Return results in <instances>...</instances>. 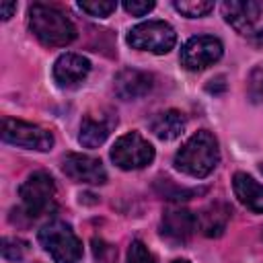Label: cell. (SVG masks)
Wrapping results in <instances>:
<instances>
[{
  "label": "cell",
  "instance_id": "cell-16",
  "mask_svg": "<svg viewBox=\"0 0 263 263\" xmlns=\"http://www.w3.org/2000/svg\"><path fill=\"white\" fill-rule=\"evenodd\" d=\"M232 189L236 199L251 212L263 214V185L255 181L247 173H234L232 177Z\"/></svg>",
  "mask_w": 263,
  "mask_h": 263
},
{
  "label": "cell",
  "instance_id": "cell-29",
  "mask_svg": "<svg viewBox=\"0 0 263 263\" xmlns=\"http://www.w3.org/2000/svg\"><path fill=\"white\" fill-rule=\"evenodd\" d=\"M259 168H261V173H263V162H261V164H259Z\"/></svg>",
  "mask_w": 263,
  "mask_h": 263
},
{
  "label": "cell",
  "instance_id": "cell-20",
  "mask_svg": "<svg viewBox=\"0 0 263 263\" xmlns=\"http://www.w3.org/2000/svg\"><path fill=\"white\" fill-rule=\"evenodd\" d=\"M78 8L84 10L90 16L105 18V16H109L117 8V2H113V0H80L78 2Z\"/></svg>",
  "mask_w": 263,
  "mask_h": 263
},
{
  "label": "cell",
  "instance_id": "cell-14",
  "mask_svg": "<svg viewBox=\"0 0 263 263\" xmlns=\"http://www.w3.org/2000/svg\"><path fill=\"white\" fill-rule=\"evenodd\" d=\"M90 72V62L80 53H62L53 64V80L62 88L78 86Z\"/></svg>",
  "mask_w": 263,
  "mask_h": 263
},
{
  "label": "cell",
  "instance_id": "cell-9",
  "mask_svg": "<svg viewBox=\"0 0 263 263\" xmlns=\"http://www.w3.org/2000/svg\"><path fill=\"white\" fill-rule=\"evenodd\" d=\"M222 14L226 23L240 35L253 39L261 29H263V6L259 2L247 0H226L222 4Z\"/></svg>",
  "mask_w": 263,
  "mask_h": 263
},
{
  "label": "cell",
  "instance_id": "cell-17",
  "mask_svg": "<svg viewBox=\"0 0 263 263\" xmlns=\"http://www.w3.org/2000/svg\"><path fill=\"white\" fill-rule=\"evenodd\" d=\"M185 125H187V119L181 111L177 109H166V111H160L156 113L152 119H150V132L158 138V140H164V142H171L175 138H179L183 132H185Z\"/></svg>",
  "mask_w": 263,
  "mask_h": 263
},
{
  "label": "cell",
  "instance_id": "cell-21",
  "mask_svg": "<svg viewBox=\"0 0 263 263\" xmlns=\"http://www.w3.org/2000/svg\"><path fill=\"white\" fill-rule=\"evenodd\" d=\"M249 99L253 103H263V66H257L249 74Z\"/></svg>",
  "mask_w": 263,
  "mask_h": 263
},
{
  "label": "cell",
  "instance_id": "cell-12",
  "mask_svg": "<svg viewBox=\"0 0 263 263\" xmlns=\"http://www.w3.org/2000/svg\"><path fill=\"white\" fill-rule=\"evenodd\" d=\"M115 125H117V115L111 109H105L101 113H86L80 123L78 142L84 148H97L109 138Z\"/></svg>",
  "mask_w": 263,
  "mask_h": 263
},
{
  "label": "cell",
  "instance_id": "cell-8",
  "mask_svg": "<svg viewBox=\"0 0 263 263\" xmlns=\"http://www.w3.org/2000/svg\"><path fill=\"white\" fill-rule=\"evenodd\" d=\"M224 53V45L214 35H197L191 37L181 47V66L189 72L205 70L208 66L216 64Z\"/></svg>",
  "mask_w": 263,
  "mask_h": 263
},
{
  "label": "cell",
  "instance_id": "cell-1",
  "mask_svg": "<svg viewBox=\"0 0 263 263\" xmlns=\"http://www.w3.org/2000/svg\"><path fill=\"white\" fill-rule=\"evenodd\" d=\"M29 29L47 47H64L76 39V27L70 16L45 2H35L29 6Z\"/></svg>",
  "mask_w": 263,
  "mask_h": 263
},
{
  "label": "cell",
  "instance_id": "cell-10",
  "mask_svg": "<svg viewBox=\"0 0 263 263\" xmlns=\"http://www.w3.org/2000/svg\"><path fill=\"white\" fill-rule=\"evenodd\" d=\"M197 230V216L185 208H166L160 218V234L173 245L187 242Z\"/></svg>",
  "mask_w": 263,
  "mask_h": 263
},
{
  "label": "cell",
  "instance_id": "cell-19",
  "mask_svg": "<svg viewBox=\"0 0 263 263\" xmlns=\"http://www.w3.org/2000/svg\"><path fill=\"white\" fill-rule=\"evenodd\" d=\"M0 251H2V257L6 261H21L27 255L29 245L23 238H16V236H4L2 242H0Z\"/></svg>",
  "mask_w": 263,
  "mask_h": 263
},
{
  "label": "cell",
  "instance_id": "cell-28",
  "mask_svg": "<svg viewBox=\"0 0 263 263\" xmlns=\"http://www.w3.org/2000/svg\"><path fill=\"white\" fill-rule=\"evenodd\" d=\"M173 263H189V261H185V259H177V261H173Z\"/></svg>",
  "mask_w": 263,
  "mask_h": 263
},
{
  "label": "cell",
  "instance_id": "cell-6",
  "mask_svg": "<svg viewBox=\"0 0 263 263\" xmlns=\"http://www.w3.org/2000/svg\"><path fill=\"white\" fill-rule=\"evenodd\" d=\"M111 160L121 171H138L154 160V146L138 132L119 136L111 148Z\"/></svg>",
  "mask_w": 263,
  "mask_h": 263
},
{
  "label": "cell",
  "instance_id": "cell-26",
  "mask_svg": "<svg viewBox=\"0 0 263 263\" xmlns=\"http://www.w3.org/2000/svg\"><path fill=\"white\" fill-rule=\"evenodd\" d=\"M16 12V2H0V16L2 21H8Z\"/></svg>",
  "mask_w": 263,
  "mask_h": 263
},
{
  "label": "cell",
  "instance_id": "cell-23",
  "mask_svg": "<svg viewBox=\"0 0 263 263\" xmlns=\"http://www.w3.org/2000/svg\"><path fill=\"white\" fill-rule=\"evenodd\" d=\"M92 255L97 263H113L117 259V249L103 238H92Z\"/></svg>",
  "mask_w": 263,
  "mask_h": 263
},
{
  "label": "cell",
  "instance_id": "cell-7",
  "mask_svg": "<svg viewBox=\"0 0 263 263\" xmlns=\"http://www.w3.org/2000/svg\"><path fill=\"white\" fill-rule=\"evenodd\" d=\"M2 140L6 144H14V146H21L27 150H37V152H49L53 148L51 132H47L35 123H27V121L12 119V117L2 119Z\"/></svg>",
  "mask_w": 263,
  "mask_h": 263
},
{
  "label": "cell",
  "instance_id": "cell-22",
  "mask_svg": "<svg viewBox=\"0 0 263 263\" xmlns=\"http://www.w3.org/2000/svg\"><path fill=\"white\" fill-rule=\"evenodd\" d=\"M127 263H156L154 255L150 253V249L142 242V240H132L129 249H127Z\"/></svg>",
  "mask_w": 263,
  "mask_h": 263
},
{
  "label": "cell",
  "instance_id": "cell-15",
  "mask_svg": "<svg viewBox=\"0 0 263 263\" xmlns=\"http://www.w3.org/2000/svg\"><path fill=\"white\" fill-rule=\"evenodd\" d=\"M230 220V205L224 201H214L201 210L197 216V228L208 238H218L224 234Z\"/></svg>",
  "mask_w": 263,
  "mask_h": 263
},
{
  "label": "cell",
  "instance_id": "cell-11",
  "mask_svg": "<svg viewBox=\"0 0 263 263\" xmlns=\"http://www.w3.org/2000/svg\"><path fill=\"white\" fill-rule=\"evenodd\" d=\"M62 171L66 177L78 183H88V185H103L107 181V171L103 162L95 156L88 154H66L62 160Z\"/></svg>",
  "mask_w": 263,
  "mask_h": 263
},
{
  "label": "cell",
  "instance_id": "cell-2",
  "mask_svg": "<svg viewBox=\"0 0 263 263\" xmlns=\"http://www.w3.org/2000/svg\"><path fill=\"white\" fill-rule=\"evenodd\" d=\"M218 160H220L218 140L208 129H199L175 154V168L189 177L203 179L218 166Z\"/></svg>",
  "mask_w": 263,
  "mask_h": 263
},
{
  "label": "cell",
  "instance_id": "cell-25",
  "mask_svg": "<svg viewBox=\"0 0 263 263\" xmlns=\"http://www.w3.org/2000/svg\"><path fill=\"white\" fill-rule=\"evenodd\" d=\"M205 90L208 92H212V95H222L224 90H226V76H216V78H212L208 84H205Z\"/></svg>",
  "mask_w": 263,
  "mask_h": 263
},
{
  "label": "cell",
  "instance_id": "cell-5",
  "mask_svg": "<svg viewBox=\"0 0 263 263\" xmlns=\"http://www.w3.org/2000/svg\"><path fill=\"white\" fill-rule=\"evenodd\" d=\"M127 43L134 49L162 55L175 47L177 33L166 21H146V23H140L129 29Z\"/></svg>",
  "mask_w": 263,
  "mask_h": 263
},
{
  "label": "cell",
  "instance_id": "cell-4",
  "mask_svg": "<svg viewBox=\"0 0 263 263\" xmlns=\"http://www.w3.org/2000/svg\"><path fill=\"white\" fill-rule=\"evenodd\" d=\"M39 245L55 263H78L82 259V242L70 224L51 220L37 232Z\"/></svg>",
  "mask_w": 263,
  "mask_h": 263
},
{
  "label": "cell",
  "instance_id": "cell-13",
  "mask_svg": "<svg viewBox=\"0 0 263 263\" xmlns=\"http://www.w3.org/2000/svg\"><path fill=\"white\" fill-rule=\"evenodd\" d=\"M152 86H154V76L138 68H123L113 80V90L121 101L142 99L152 90Z\"/></svg>",
  "mask_w": 263,
  "mask_h": 263
},
{
  "label": "cell",
  "instance_id": "cell-3",
  "mask_svg": "<svg viewBox=\"0 0 263 263\" xmlns=\"http://www.w3.org/2000/svg\"><path fill=\"white\" fill-rule=\"evenodd\" d=\"M21 212L29 220H37L55 210V183L49 173H31L18 187Z\"/></svg>",
  "mask_w": 263,
  "mask_h": 263
},
{
  "label": "cell",
  "instance_id": "cell-27",
  "mask_svg": "<svg viewBox=\"0 0 263 263\" xmlns=\"http://www.w3.org/2000/svg\"><path fill=\"white\" fill-rule=\"evenodd\" d=\"M251 41H253L255 45H259V47H263V29H261V31H259V33H257V35H255V37H253Z\"/></svg>",
  "mask_w": 263,
  "mask_h": 263
},
{
  "label": "cell",
  "instance_id": "cell-18",
  "mask_svg": "<svg viewBox=\"0 0 263 263\" xmlns=\"http://www.w3.org/2000/svg\"><path fill=\"white\" fill-rule=\"evenodd\" d=\"M173 6L177 12L189 16V18H199L214 10V2H210V0H175Z\"/></svg>",
  "mask_w": 263,
  "mask_h": 263
},
{
  "label": "cell",
  "instance_id": "cell-24",
  "mask_svg": "<svg viewBox=\"0 0 263 263\" xmlns=\"http://www.w3.org/2000/svg\"><path fill=\"white\" fill-rule=\"evenodd\" d=\"M123 8L132 16H144L154 8V0H125Z\"/></svg>",
  "mask_w": 263,
  "mask_h": 263
}]
</instances>
